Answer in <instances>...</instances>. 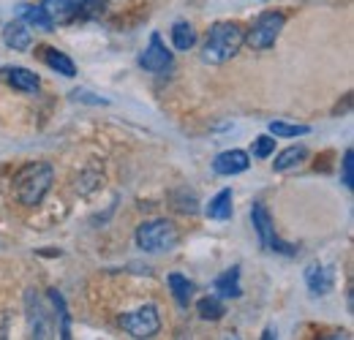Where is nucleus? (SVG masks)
<instances>
[{"label": "nucleus", "instance_id": "1a4fd4ad", "mask_svg": "<svg viewBox=\"0 0 354 340\" xmlns=\"http://www.w3.org/2000/svg\"><path fill=\"white\" fill-rule=\"evenodd\" d=\"M41 8L52 19V25H68L80 17V8L74 0H41Z\"/></svg>", "mask_w": 354, "mask_h": 340}, {"label": "nucleus", "instance_id": "ddd939ff", "mask_svg": "<svg viewBox=\"0 0 354 340\" xmlns=\"http://www.w3.org/2000/svg\"><path fill=\"white\" fill-rule=\"evenodd\" d=\"M3 41H6L8 49H14V52H25L33 44V36L25 28V22H8L6 30H3Z\"/></svg>", "mask_w": 354, "mask_h": 340}, {"label": "nucleus", "instance_id": "6e6552de", "mask_svg": "<svg viewBox=\"0 0 354 340\" xmlns=\"http://www.w3.org/2000/svg\"><path fill=\"white\" fill-rule=\"evenodd\" d=\"M248 167H251V161H248V153H243V150H226V153H221V155L213 161V171L221 174V177L243 174Z\"/></svg>", "mask_w": 354, "mask_h": 340}, {"label": "nucleus", "instance_id": "aec40b11", "mask_svg": "<svg viewBox=\"0 0 354 340\" xmlns=\"http://www.w3.org/2000/svg\"><path fill=\"white\" fill-rule=\"evenodd\" d=\"M172 44H175L180 52L191 49L196 44V30L188 22H175V28H172Z\"/></svg>", "mask_w": 354, "mask_h": 340}, {"label": "nucleus", "instance_id": "7ed1b4c3", "mask_svg": "<svg viewBox=\"0 0 354 340\" xmlns=\"http://www.w3.org/2000/svg\"><path fill=\"white\" fill-rule=\"evenodd\" d=\"M177 243H180V232L169 220H150V223H142L136 229V245L147 254L172 251Z\"/></svg>", "mask_w": 354, "mask_h": 340}, {"label": "nucleus", "instance_id": "5701e85b", "mask_svg": "<svg viewBox=\"0 0 354 340\" xmlns=\"http://www.w3.org/2000/svg\"><path fill=\"white\" fill-rule=\"evenodd\" d=\"M74 3L80 8V17H90V14L104 11V0H74Z\"/></svg>", "mask_w": 354, "mask_h": 340}, {"label": "nucleus", "instance_id": "0eeeda50", "mask_svg": "<svg viewBox=\"0 0 354 340\" xmlns=\"http://www.w3.org/2000/svg\"><path fill=\"white\" fill-rule=\"evenodd\" d=\"M139 66H142L145 71H150V74H161V71L172 68V52L164 46V41H161L158 33L150 36L147 49L139 55Z\"/></svg>", "mask_w": 354, "mask_h": 340}, {"label": "nucleus", "instance_id": "a211bd4d", "mask_svg": "<svg viewBox=\"0 0 354 340\" xmlns=\"http://www.w3.org/2000/svg\"><path fill=\"white\" fill-rule=\"evenodd\" d=\"M8 82H11V87H17L22 93H36L41 87V79L28 68H11L8 71Z\"/></svg>", "mask_w": 354, "mask_h": 340}, {"label": "nucleus", "instance_id": "4468645a", "mask_svg": "<svg viewBox=\"0 0 354 340\" xmlns=\"http://www.w3.org/2000/svg\"><path fill=\"white\" fill-rule=\"evenodd\" d=\"M17 17L22 19V22H28V25H33V28H39V30H44L49 33L55 25H52V19L44 14V8L41 6H30V3H19L17 6Z\"/></svg>", "mask_w": 354, "mask_h": 340}, {"label": "nucleus", "instance_id": "4be33fe9", "mask_svg": "<svg viewBox=\"0 0 354 340\" xmlns=\"http://www.w3.org/2000/svg\"><path fill=\"white\" fill-rule=\"evenodd\" d=\"M251 153H254V158H270V155L275 153V139H272V136H259V139H254Z\"/></svg>", "mask_w": 354, "mask_h": 340}, {"label": "nucleus", "instance_id": "dca6fc26", "mask_svg": "<svg viewBox=\"0 0 354 340\" xmlns=\"http://www.w3.org/2000/svg\"><path fill=\"white\" fill-rule=\"evenodd\" d=\"M207 218H213V220H229L232 213H234V207H232V191L229 188H223L218 191L213 199H210V205H207Z\"/></svg>", "mask_w": 354, "mask_h": 340}, {"label": "nucleus", "instance_id": "412c9836", "mask_svg": "<svg viewBox=\"0 0 354 340\" xmlns=\"http://www.w3.org/2000/svg\"><path fill=\"white\" fill-rule=\"evenodd\" d=\"M308 131H310L308 126H292V123H281V120L270 123V133L275 139H283V136H306Z\"/></svg>", "mask_w": 354, "mask_h": 340}, {"label": "nucleus", "instance_id": "39448f33", "mask_svg": "<svg viewBox=\"0 0 354 340\" xmlns=\"http://www.w3.org/2000/svg\"><path fill=\"white\" fill-rule=\"evenodd\" d=\"M251 220H254V229H257L259 243H262L265 251H270V254L295 256V248H292V245H286V243L278 240L275 226H272V218H270V213H267V207L262 202H254V207H251Z\"/></svg>", "mask_w": 354, "mask_h": 340}, {"label": "nucleus", "instance_id": "20e7f679", "mask_svg": "<svg viewBox=\"0 0 354 340\" xmlns=\"http://www.w3.org/2000/svg\"><path fill=\"white\" fill-rule=\"evenodd\" d=\"M283 25H286V17H283V14H278V11H267V14H262V17L251 25V30L245 33L243 44H248L251 49H270L272 44L278 41Z\"/></svg>", "mask_w": 354, "mask_h": 340}, {"label": "nucleus", "instance_id": "f03ea898", "mask_svg": "<svg viewBox=\"0 0 354 340\" xmlns=\"http://www.w3.org/2000/svg\"><path fill=\"white\" fill-rule=\"evenodd\" d=\"M49 185H52V167L33 164V167L19 171V177H17V199L22 205L33 207V205H39L46 196Z\"/></svg>", "mask_w": 354, "mask_h": 340}, {"label": "nucleus", "instance_id": "f8f14e48", "mask_svg": "<svg viewBox=\"0 0 354 340\" xmlns=\"http://www.w3.org/2000/svg\"><path fill=\"white\" fill-rule=\"evenodd\" d=\"M213 289L218 292V297L223 299H237L243 297V286H240V267H229L226 272H221L213 283Z\"/></svg>", "mask_w": 354, "mask_h": 340}, {"label": "nucleus", "instance_id": "2eb2a0df", "mask_svg": "<svg viewBox=\"0 0 354 340\" xmlns=\"http://www.w3.org/2000/svg\"><path fill=\"white\" fill-rule=\"evenodd\" d=\"M306 158H308V150H306L303 144H295V147H286L283 153H278V155H275L272 169L275 171H292V169H297Z\"/></svg>", "mask_w": 354, "mask_h": 340}, {"label": "nucleus", "instance_id": "f3484780", "mask_svg": "<svg viewBox=\"0 0 354 340\" xmlns=\"http://www.w3.org/2000/svg\"><path fill=\"white\" fill-rule=\"evenodd\" d=\"M169 289H172V297L180 308H188V302L194 297V283L185 278V275H180V272H172L169 275Z\"/></svg>", "mask_w": 354, "mask_h": 340}, {"label": "nucleus", "instance_id": "6ab92c4d", "mask_svg": "<svg viewBox=\"0 0 354 340\" xmlns=\"http://www.w3.org/2000/svg\"><path fill=\"white\" fill-rule=\"evenodd\" d=\"M196 310H199V316L205 321H218V319H223V313H226V308H223L218 294L216 297H202L196 302Z\"/></svg>", "mask_w": 354, "mask_h": 340}, {"label": "nucleus", "instance_id": "9d476101", "mask_svg": "<svg viewBox=\"0 0 354 340\" xmlns=\"http://www.w3.org/2000/svg\"><path fill=\"white\" fill-rule=\"evenodd\" d=\"M306 283H308L313 297L327 294V292L333 289V270H327V267H322V264L313 261V264L306 267Z\"/></svg>", "mask_w": 354, "mask_h": 340}, {"label": "nucleus", "instance_id": "f257e3e1", "mask_svg": "<svg viewBox=\"0 0 354 340\" xmlns=\"http://www.w3.org/2000/svg\"><path fill=\"white\" fill-rule=\"evenodd\" d=\"M243 28L237 22H218L210 28L207 33V41H205V49H202V60L210 63V66H221L226 60H232L240 46H243Z\"/></svg>", "mask_w": 354, "mask_h": 340}, {"label": "nucleus", "instance_id": "9b49d317", "mask_svg": "<svg viewBox=\"0 0 354 340\" xmlns=\"http://www.w3.org/2000/svg\"><path fill=\"white\" fill-rule=\"evenodd\" d=\"M41 60H44L52 71H57V74H63V77H68V79L77 77L74 60H71L68 55H63L60 49H55V46H41Z\"/></svg>", "mask_w": 354, "mask_h": 340}, {"label": "nucleus", "instance_id": "b1692460", "mask_svg": "<svg viewBox=\"0 0 354 340\" xmlns=\"http://www.w3.org/2000/svg\"><path fill=\"white\" fill-rule=\"evenodd\" d=\"M352 169H354V153L352 150H346V155H344V185H346L349 191H352V185H354Z\"/></svg>", "mask_w": 354, "mask_h": 340}, {"label": "nucleus", "instance_id": "393cba45", "mask_svg": "<svg viewBox=\"0 0 354 340\" xmlns=\"http://www.w3.org/2000/svg\"><path fill=\"white\" fill-rule=\"evenodd\" d=\"M74 98L77 101H88V104H109L106 98H93V93H88V90H74Z\"/></svg>", "mask_w": 354, "mask_h": 340}, {"label": "nucleus", "instance_id": "423d86ee", "mask_svg": "<svg viewBox=\"0 0 354 340\" xmlns=\"http://www.w3.org/2000/svg\"><path fill=\"white\" fill-rule=\"evenodd\" d=\"M120 327L131 338H153L161 330V319H158V310L153 305H145L139 310H131V313L120 316Z\"/></svg>", "mask_w": 354, "mask_h": 340}]
</instances>
